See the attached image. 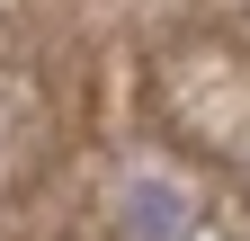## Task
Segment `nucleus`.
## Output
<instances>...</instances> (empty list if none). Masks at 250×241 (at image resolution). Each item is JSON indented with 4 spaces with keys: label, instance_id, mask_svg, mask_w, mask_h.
<instances>
[{
    "label": "nucleus",
    "instance_id": "1",
    "mask_svg": "<svg viewBox=\"0 0 250 241\" xmlns=\"http://www.w3.org/2000/svg\"><path fill=\"white\" fill-rule=\"evenodd\" d=\"M125 223H134V241H179L188 232V197L170 179H134L125 188Z\"/></svg>",
    "mask_w": 250,
    "mask_h": 241
}]
</instances>
